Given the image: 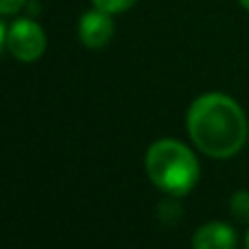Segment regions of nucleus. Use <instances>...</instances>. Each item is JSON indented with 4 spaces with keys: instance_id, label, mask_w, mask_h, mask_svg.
Segmentation results:
<instances>
[{
    "instance_id": "obj_1",
    "label": "nucleus",
    "mask_w": 249,
    "mask_h": 249,
    "mask_svg": "<svg viewBox=\"0 0 249 249\" xmlns=\"http://www.w3.org/2000/svg\"><path fill=\"white\" fill-rule=\"evenodd\" d=\"M188 131L197 149L210 158H232L247 140V121L236 101L203 94L188 109Z\"/></svg>"
},
{
    "instance_id": "obj_2",
    "label": "nucleus",
    "mask_w": 249,
    "mask_h": 249,
    "mask_svg": "<svg viewBox=\"0 0 249 249\" xmlns=\"http://www.w3.org/2000/svg\"><path fill=\"white\" fill-rule=\"evenodd\" d=\"M146 173L164 193L181 197L190 193L199 179V164L193 151L177 140H160L146 153Z\"/></svg>"
},
{
    "instance_id": "obj_3",
    "label": "nucleus",
    "mask_w": 249,
    "mask_h": 249,
    "mask_svg": "<svg viewBox=\"0 0 249 249\" xmlns=\"http://www.w3.org/2000/svg\"><path fill=\"white\" fill-rule=\"evenodd\" d=\"M7 48L20 61H35L44 55L46 35L42 26L33 20H16L7 31Z\"/></svg>"
},
{
    "instance_id": "obj_4",
    "label": "nucleus",
    "mask_w": 249,
    "mask_h": 249,
    "mask_svg": "<svg viewBox=\"0 0 249 249\" xmlns=\"http://www.w3.org/2000/svg\"><path fill=\"white\" fill-rule=\"evenodd\" d=\"M112 13L101 11L94 7V11H88L79 20V37L88 48H103L114 35Z\"/></svg>"
},
{
    "instance_id": "obj_5",
    "label": "nucleus",
    "mask_w": 249,
    "mask_h": 249,
    "mask_svg": "<svg viewBox=\"0 0 249 249\" xmlns=\"http://www.w3.org/2000/svg\"><path fill=\"white\" fill-rule=\"evenodd\" d=\"M195 249H236V234L225 223H206L193 236Z\"/></svg>"
},
{
    "instance_id": "obj_6",
    "label": "nucleus",
    "mask_w": 249,
    "mask_h": 249,
    "mask_svg": "<svg viewBox=\"0 0 249 249\" xmlns=\"http://www.w3.org/2000/svg\"><path fill=\"white\" fill-rule=\"evenodd\" d=\"M230 210L238 221H249V193L247 190H238L234 197L230 199Z\"/></svg>"
},
{
    "instance_id": "obj_7",
    "label": "nucleus",
    "mask_w": 249,
    "mask_h": 249,
    "mask_svg": "<svg viewBox=\"0 0 249 249\" xmlns=\"http://www.w3.org/2000/svg\"><path fill=\"white\" fill-rule=\"evenodd\" d=\"M96 9L101 11H107V13H121V11H127L131 9L138 0H92Z\"/></svg>"
},
{
    "instance_id": "obj_8",
    "label": "nucleus",
    "mask_w": 249,
    "mask_h": 249,
    "mask_svg": "<svg viewBox=\"0 0 249 249\" xmlns=\"http://www.w3.org/2000/svg\"><path fill=\"white\" fill-rule=\"evenodd\" d=\"M26 0H0V13H16Z\"/></svg>"
},
{
    "instance_id": "obj_9",
    "label": "nucleus",
    "mask_w": 249,
    "mask_h": 249,
    "mask_svg": "<svg viewBox=\"0 0 249 249\" xmlns=\"http://www.w3.org/2000/svg\"><path fill=\"white\" fill-rule=\"evenodd\" d=\"M4 46H7V29H4V24L0 22V53H2Z\"/></svg>"
},
{
    "instance_id": "obj_10",
    "label": "nucleus",
    "mask_w": 249,
    "mask_h": 249,
    "mask_svg": "<svg viewBox=\"0 0 249 249\" xmlns=\"http://www.w3.org/2000/svg\"><path fill=\"white\" fill-rule=\"evenodd\" d=\"M238 2H241V4H243V7H245V9H247V11H249V0H238Z\"/></svg>"
},
{
    "instance_id": "obj_11",
    "label": "nucleus",
    "mask_w": 249,
    "mask_h": 249,
    "mask_svg": "<svg viewBox=\"0 0 249 249\" xmlns=\"http://www.w3.org/2000/svg\"><path fill=\"white\" fill-rule=\"evenodd\" d=\"M245 249H249V232H247V238H245Z\"/></svg>"
}]
</instances>
